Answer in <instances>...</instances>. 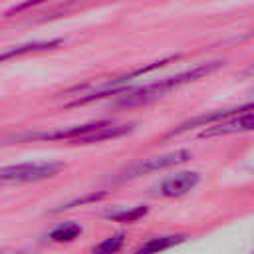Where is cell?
Segmentation results:
<instances>
[{"instance_id":"1","label":"cell","mask_w":254,"mask_h":254,"mask_svg":"<svg viewBox=\"0 0 254 254\" xmlns=\"http://www.w3.org/2000/svg\"><path fill=\"white\" fill-rule=\"evenodd\" d=\"M220 65H222V62H204V64H198V65H194V67H190V69H187V71H181V73H177V75L163 77V79H159V81L147 83V85H143V87H139V89L127 93V97H123L119 103H121V105H141V103H149V101H153V99H157V97H161V95H165V93H169V91H173V89H177V87H181V85H185V83L196 81V79H200V77L212 73V71L218 69Z\"/></svg>"},{"instance_id":"2","label":"cell","mask_w":254,"mask_h":254,"mask_svg":"<svg viewBox=\"0 0 254 254\" xmlns=\"http://www.w3.org/2000/svg\"><path fill=\"white\" fill-rule=\"evenodd\" d=\"M64 169V163L56 161H32L0 167V183H38L56 177Z\"/></svg>"},{"instance_id":"3","label":"cell","mask_w":254,"mask_h":254,"mask_svg":"<svg viewBox=\"0 0 254 254\" xmlns=\"http://www.w3.org/2000/svg\"><path fill=\"white\" fill-rule=\"evenodd\" d=\"M190 157H192V153L189 149H177V151H171V153L161 155V157H151V159H145V161L133 165L129 171H125L123 179H135V177H141V175H147V173L169 169L173 165H179V163L189 161Z\"/></svg>"},{"instance_id":"4","label":"cell","mask_w":254,"mask_h":254,"mask_svg":"<svg viewBox=\"0 0 254 254\" xmlns=\"http://www.w3.org/2000/svg\"><path fill=\"white\" fill-rule=\"evenodd\" d=\"M252 129H254V107L244 109L242 113H236L214 125H208V129H204L200 137H222V135H232V133H242Z\"/></svg>"},{"instance_id":"5","label":"cell","mask_w":254,"mask_h":254,"mask_svg":"<svg viewBox=\"0 0 254 254\" xmlns=\"http://www.w3.org/2000/svg\"><path fill=\"white\" fill-rule=\"evenodd\" d=\"M200 181V175L194 173V171H183V173H177V175H171L167 177L161 187H159V192L163 196H183L187 192H190Z\"/></svg>"},{"instance_id":"6","label":"cell","mask_w":254,"mask_h":254,"mask_svg":"<svg viewBox=\"0 0 254 254\" xmlns=\"http://www.w3.org/2000/svg\"><path fill=\"white\" fill-rule=\"evenodd\" d=\"M62 44V40H44V42H32V44H24V46H18V48H10L6 52L0 54V62L4 60H10V58H16V56H22V54H28V52H38V50H52V48H58Z\"/></svg>"},{"instance_id":"7","label":"cell","mask_w":254,"mask_h":254,"mask_svg":"<svg viewBox=\"0 0 254 254\" xmlns=\"http://www.w3.org/2000/svg\"><path fill=\"white\" fill-rule=\"evenodd\" d=\"M147 206L145 204H137V206H129V208H115V210H107L105 218L115 220V222H135L139 218H143L147 214Z\"/></svg>"},{"instance_id":"8","label":"cell","mask_w":254,"mask_h":254,"mask_svg":"<svg viewBox=\"0 0 254 254\" xmlns=\"http://www.w3.org/2000/svg\"><path fill=\"white\" fill-rule=\"evenodd\" d=\"M79 234H81V226L79 224H75V222H64V224L56 226L48 234V238L54 240V242H69V240L77 238Z\"/></svg>"},{"instance_id":"9","label":"cell","mask_w":254,"mask_h":254,"mask_svg":"<svg viewBox=\"0 0 254 254\" xmlns=\"http://www.w3.org/2000/svg\"><path fill=\"white\" fill-rule=\"evenodd\" d=\"M185 236H161V238H153L145 244H141L137 248V252H157V250H165V248H171L175 244H179Z\"/></svg>"},{"instance_id":"10","label":"cell","mask_w":254,"mask_h":254,"mask_svg":"<svg viewBox=\"0 0 254 254\" xmlns=\"http://www.w3.org/2000/svg\"><path fill=\"white\" fill-rule=\"evenodd\" d=\"M123 246V234H113L109 238H105L101 244H97L93 248V252H101V254H111V252H117L119 248Z\"/></svg>"},{"instance_id":"11","label":"cell","mask_w":254,"mask_h":254,"mask_svg":"<svg viewBox=\"0 0 254 254\" xmlns=\"http://www.w3.org/2000/svg\"><path fill=\"white\" fill-rule=\"evenodd\" d=\"M42 2H48V0H26V2H22V4L14 6L12 10H8V12H6V16H12V14L22 12V10H26V8H32V6H38V4H42Z\"/></svg>"},{"instance_id":"12","label":"cell","mask_w":254,"mask_h":254,"mask_svg":"<svg viewBox=\"0 0 254 254\" xmlns=\"http://www.w3.org/2000/svg\"><path fill=\"white\" fill-rule=\"evenodd\" d=\"M248 169H250V171H254V163H252V165H248Z\"/></svg>"}]
</instances>
